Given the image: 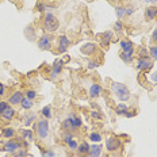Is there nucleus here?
I'll return each mask as SVG.
<instances>
[{"mask_svg": "<svg viewBox=\"0 0 157 157\" xmlns=\"http://www.w3.org/2000/svg\"><path fill=\"white\" fill-rule=\"evenodd\" d=\"M111 92L115 95L117 99L121 100L122 103L127 102V100L130 99V96H132V95H130L129 88H127L126 84L118 83V81H113V83H111Z\"/></svg>", "mask_w": 157, "mask_h": 157, "instance_id": "f257e3e1", "label": "nucleus"}, {"mask_svg": "<svg viewBox=\"0 0 157 157\" xmlns=\"http://www.w3.org/2000/svg\"><path fill=\"white\" fill-rule=\"evenodd\" d=\"M58 27H60V22L54 16V14L52 11L46 12L44 16V29L46 30V33H54L58 30Z\"/></svg>", "mask_w": 157, "mask_h": 157, "instance_id": "f03ea898", "label": "nucleus"}, {"mask_svg": "<svg viewBox=\"0 0 157 157\" xmlns=\"http://www.w3.org/2000/svg\"><path fill=\"white\" fill-rule=\"evenodd\" d=\"M35 133H37L38 140H41V141H44V140L48 138L49 137V122H48V119L42 118V119L37 121V123H35Z\"/></svg>", "mask_w": 157, "mask_h": 157, "instance_id": "7ed1b4c3", "label": "nucleus"}, {"mask_svg": "<svg viewBox=\"0 0 157 157\" xmlns=\"http://www.w3.org/2000/svg\"><path fill=\"white\" fill-rule=\"evenodd\" d=\"M64 65H65V63H64V60H61V58H57V60H54V63H53V68H52L50 75H49L50 80H57L58 76L61 75V72H63Z\"/></svg>", "mask_w": 157, "mask_h": 157, "instance_id": "20e7f679", "label": "nucleus"}, {"mask_svg": "<svg viewBox=\"0 0 157 157\" xmlns=\"http://www.w3.org/2000/svg\"><path fill=\"white\" fill-rule=\"evenodd\" d=\"M153 68V60L150 57L146 58H138L137 60V65H136V69L140 72H146L150 71Z\"/></svg>", "mask_w": 157, "mask_h": 157, "instance_id": "39448f33", "label": "nucleus"}, {"mask_svg": "<svg viewBox=\"0 0 157 157\" xmlns=\"http://www.w3.org/2000/svg\"><path fill=\"white\" fill-rule=\"evenodd\" d=\"M19 148H22V144L19 141H16V140H7V141L4 142V145H3V150L7 153H14L15 150H18Z\"/></svg>", "mask_w": 157, "mask_h": 157, "instance_id": "423d86ee", "label": "nucleus"}, {"mask_svg": "<svg viewBox=\"0 0 157 157\" xmlns=\"http://www.w3.org/2000/svg\"><path fill=\"white\" fill-rule=\"evenodd\" d=\"M23 96H25V95L22 94V91H14V92H12V94L8 96L7 102L10 103V106L16 107V106H19V104H21L22 99H23Z\"/></svg>", "mask_w": 157, "mask_h": 157, "instance_id": "0eeeda50", "label": "nucleus"}, {"mask_svg": "<svg viewBox=\"0 0 157 157\" xmlns=\"http://www.w3.org/2000/svg\"><path fill=\"white\" fill-rule=\"evenodd\" d=\"M69 46H71L69 37H68V35H65V34L60 35V38H58V48H57L58 53H65Z\"/></svg>", "mask_w": 157, "mask_h": 157, "instance_id": "6e6552de", "label": "nucleus"}, {"mask_svg": "<svg viewBox=\"0 0 157 157\" xmlns=\"http://www.w3.org/2000/svg\"><path fill=\"white\" fill-rule=\"evenodd\" d=\"M37 45H38V48L41 49V50H50V49H52V39H50V35H49V34H44L41 38L38 39Z\"/></svg>", "mask_w": 157, "mask_h": 157, "instance_id": "1a4fd4ad", "label": "nucleus"}, {"mask_svg": "<svg viewBox=\"0 0 157 157\" xmlns=\"http://www.w3.org/2000/svg\"><path fill=\"white\" fill-rule=\"evenodd\" d=\"M68 119H69L72 130H73V132H76V130H78L81 126H83V121H81V118L78 115H76L75 113H71L69 115H68Z\"/></svg>", "mask_w": 157, "mask_h": 157, "instance_id": "9d476101", "label": "nucleus"}, {"mask_svg": "<svg viewBox=\"0 0 157 157\" xmlns=\"http://www.w3.org/2000/svg\"><path fill=\"white\" fill-rule=\"evenodd\" d=\"M121 146V141L117 137H109L106 141V148L109 152H117Z\"/></svg>", "mask_w": 157, "mask_h": 157, "instance_id": "9b49d317", "label": "nucleus"}, {"mask_svg": "<svg viewBox=\"0 0 157 157\" xmlns=\"http://www.w3.org/2000/svg\"><path fill=\"white\" fill-rule=\"evenodd\" d=\"M88 94H90V98L91 99H98V98L100 96V95L103 94V88L100 84L98 83H94L92 86L90 87V90H88Z\"/></svg>", "mask_w": 157, "mask_h": 157, "instance_id": "f8f14e48", "label": "nucleus"}, {"mask_svg": "<svg viewBox=\"0 0 157 157\" xmlns=\"http://www.w3.org/2000/svg\"><path fill=\"white\" fill-rule=\"evenodd\" d=\"M90 148H91V145H90V144H88L87 141L80 142V144H78V148H77V150H76L77 156H78V157H87L88 153H90Z\"/></svg>", "mask_w": 157, "mask_h": 157, "instance_id": "ddd939ff", "label": "nucleus"}, {"mask_svg": "<svg viewBox=\"0 0 157 157\" xmlns=\"http://www.w3.org/2000/svg\"><path fill=\"white\" fill-rule=\"evenodd\" d=\"M80 52L84 56H92L95 52H96V45L92 44V42H87V44H84L83 46L80 48Z\"/></svg>", "mask_w": 157, "mask_h": 157, "instance_id": "4468645a", "label": "nucleus"}, {"mask_svg": "<svg viewBox=\"0 0 157 157\" xmlns=\"http://www.w3.org/2000/svg\"><path fill=\"white\" fill-rule=\"evenodd\" d=\"M100 38H102V45H103V48H109L110 46V44H111V41H113V38H114V31H104L100 34Z\"/></svg>", "mask_w": 157, "mask_h": 157, "instance_id": "2eb2a0df", "label": "nucleus"}, {"mask_svg": "<svg viewBox=\"0 0 157 157\" xmlns=\"http://www.w3.org/2000/svg\"><path fill=\"white\" fill-rule=\"evenodd\" d=\"M119 46H121V50L122 52H127V53L134 54V45H133L132 41H129V39H121Z\"/></svg>", "mask_w": 157, "mask_h": 157, "instance_id": "dca6fc26", "label": "nucleus"}, {"mask_svg": "<svg viewBox=\"0 0 157 157\" xmlns=\"http://www.w3.org/2000/svg\"><path fill=\"white\" fill-rule=\"evenodd\" d=\"M157 18V7L156 6H149L148 8L145 10V19L148 22H152Z\"/></svg>", "mask_w": 157, "mask_h": 157, "instance_id": "f3484780", "label": "nucleus"}, {"mask_svg": "<svg viewBox=\"0 0 157 157\" xmlns=\"http://www.w3.org/2000/svg\"><path fill=\"white\" fill-rule=\"evenodd\" d=\"M15 114H16L15 109H14V107H11V106H10L8 109L6 110L4 113L2 114V115H0V118H2L3 121H6V122H11V121L15 118Z\"/></svg>", "mask_w": 157, "mask_h": 157, "instance_id": "a211bd4d", "label": "nucleus"}, {"mask_svg": "<svg viewBox=\"0 0 157 157\" xmlns=\"http://www.w3.org/2000/svg\"><path fill=\"white\" fill-rule=\"evenodd\" d=\"M100 156H102V145H100V144H94V145H91L88 157H100Z\"/></svg>", "mask_w": 157, "mask_h": 157, "instance_id": "6ab92c4d", "label": "nucleus"}, {"mask_svg": "<svg viewBox=\"0 0 157 157\" xmlns=\"http://www.w3.org/2000/svg\"><path fill=\"white\" fill-rule=\"evenodd\" d=\"M2 136L4 137L6 140H12L16 136V132L14 127H6V129L2 130Z\"/></svg>", "mask_w": 157, "mask_h": 157, "instance_id": "aec40b11", "label": "nucleus"}, {"mask_svg": "<svg viewBox=\"0 0 157 157\" xmlns=\"http://www.w3.org/2000/svg\"><path fill=\"white\" fill-rule=\"evenodd\" d=\"M75 138V136H73V133L69 132V130H64L63 133H61V140H63V142L67 145L68 142L71 141V140H73Z\"/></svg>", "mask_w": 157, "mask_h": 157, "instance_id": "412c9836", "label": "nucleus"}, {"mask_svg": "<svg viewBox=\"0 0 157 157\" xmlns=\"http://www.w3.org/2000/svg\"><path fill=\"white\" fill-rule=\"evenodd\" d=\"M126 111H129V107H127L126 103H122V102H121V103L115 107V114H117V115H125Z\"/></svg>", "mask_w": 157, "mask_h": 157, "instance_id": "4be33fe9", "label": "nucleus"}, {"mask_svg": "<svg viewBox=\"0 0 157 157\" xmlns=\"http://www.w3.org/2000/svg\"><path fill=\"white\" fill-rule=\"evenodd\" d=\"M119 58L123 61L125 64H130L133 61V53H127V52H121Z\"/></svg>", "mask_w": 157, "mask_h": 157, "instance_id": "5701e85b", "label": "nucleus"}, {"mask_svg": "<svg viewBox=\"0 0 157 157\" xmlns=\"http://www.w3.org/2000/svg\"><path fill=\"white\" fill-rule=\"evenodd\" d=\"M19 106H21L23 110H30V109H33V106H34V102L30 99H27L26 96H23V99H22V102Z\"/></svg>", "mask_w": 157, "mask_h": 157, "instance_id": "b1692460", "label": "nucleus"}, {"mask_svg": "<svg viewBox=\"0 0 157 157\" xmlns=\"http://www.w3.org/2000/svg\"><path fill=\"white\" fill-rule=\"evenodd\" d=\"M35 119H37V115H35L34 113H30V114H27V115L25 117V126L26 127H29V126H31L33 125V122H35Z\"/></svg>", "mask_w": 157, "mask_h": 157, "instance_id": "393cba45", "label": "nucleus"}, {"mask_svg": "<svg viewBox=\"0 0 157 157\" xmlns=\"http://www.w3.org/2000/svg\"><path fill=\"white\" fill-rule=\"evenodd\" d=\"M115 14L118 16V19H123L126 16V7L125 6H117L115 7Z\"/></svg>", "mask_w": 157, "mask_h": 157, "instance_id": "a878e982", "label": "nucleus"}, {"mask_svg": "<svg viewBox=\"0 0 157 157\" xmlns=\"http://www.w3.org/2000/svg\"><path fill=\"white\" fill-rule=\"evenodd\" d=\"M102 140H103V137H102V134H100V133H98V132L90 133V141H91V142L99 144L100 141H102Z\"/></svg>", "mask_w": 157, "mask_h": 157, "instance_id": "bb28decb", "label": "nucleus"}, {"mask_svg": "<svg viewBox=\"0 0 157 157\" xmlns=\"http://www.w3.org/2000/svg\"><path fill=\"white\" fill-rule=\"evenodd\" d=\"M41 115H42V118H45V119H50L52 118V106L50 104L45 106L44 109L41 110Z\"/></svg>", "mask_w": 157, "mask_h": 157, "instance_id": "cd10ccee", "label": "nucleus"}, {"mask_svg": "<svg viewBox=\"0 0 157 157\" xmlns=\"http://www.w3.org/2000/svg\"><path fill=\"white\" fill-rule=\"evenodd\" d=\"M67 146H68V149L71 150V152H73V153H76V150H77V148H78V142L76 141V140H71L67 144Z\"/></svg>", "mask_w": 157, "mask_h": 157, "instance_id": "c85d7f7f", "label": "nucleus"}, {"mask_svg": "<svg viewBox=\"0 0 157 157\" xmlns=\"http://www.w3.org/2000/svg\"><path fill=\"white\" fill-rule=\"evenodd\" d=\"M26 98H27V99H30V100H33V102H34L35 100V98L38 96V94H37V91L35 90H27L26 91V92L23 94Z\"/></svg>", "mask_w": 157, "mask_h": 157, "instance_id": "c756f323", "label": "nucleus"}, {"mask_svg": "<svg viewBox=\"0 0 157 157\" xmlns=\"http://www.w3.org/2000/svg\"><path fill=\"white\" fill-rule=\"evenodd\" d=\"M37 11L39 12V14H46L48 12V4L46 3H42V2H39V3H37Z\"/></svg>", "mask_w": 157, "mask_h": 157, "instance_id": "7c9ffc66", "label": "nucleus"}, {"mask_svg": "<svg viewBox=\"0 0 157 157\" xmlns=\"http://www.w3.org/2000/svg\"><path fill=\"white\" fill-rule=\"evenodd\" d=\"M148 50H149V57L152 58L153 61H157V45H153V46H150Z\"/></svg>", "mask_w": 157, "mask_h": 157, "instance_id": "2f4dec72", "label": "nucleus"}, {"mask_svg": "<svg viewBox=\"0 0 157 157\" xmlns=\"http://www.w3.org/2000/svg\"><path fill=\"white\" fill-rule=\"evenodd\" d=\"M21 137L22 140H33V132L29 129H25L21 132Z\"/></svg>", "mask_w": 157, "mask_h": 157, "instance_id": "473e14b6", "label": "nucleus"}, {"mask_svg": "<svg viewBox=\"0 0 157 157\" xmlns=\"http://www.w3.org/2000/svg\"><path fill=\"white\" fill-rule=\"evenodd\" d=\"M26 156H27L26 148H19L18 150H15V152L12 153V157H26Z\"/></svg>", "mask_w": 157, "mask_h": 157, "instance_id": "72a5a7b5", "label": "nucleus"}, {"mask_svg": "<svg viewBox=\"0 0 157 157\" xmlns=\"http://www.w3.org/2000/svg\"><path fill=\"white\" fill-rule=\"evenodd\" d=\"M90 115H91V118H94V119H98V121H102L103 119V115H102V113H100L99 110L90 111Z\"/></svg>", "mask_w": 157, "mask_h": 157, "instance_id": "f704fd0d", "label": "nucleus"}, {"mask_svg": "<svg viewBox=\"0 0 157 157\" xmlns=\"http://www.w3.org/2000/svg\"><path fill=\"white\" fill-rule=\"evenodd\" d=\"M61 127H63V130H69V132L73 133V130H72V126H71V122L68 118H65V119L61 122Z\"/></svg>", "mask_w": 157, "mask_h": 157, "instance_id": "c9c22d12", "label": "nucleus"}, {"mask_svg": "<svg viewBox=\"0 0 157 157\" xmlns=\"http://www.w3.org/2000/svg\"><path fill=\"white\" fill-rule=\"evenodd\" d=\"M114 31H117V33H123V23L118 19V21L114 23Z\"/></svg>", "mask_w": 157, "mask_h": 157, "instance_id": "e433bc0d", "label": "nucleus"}, {"mask_svg": "<svg viewBox=\"0 0 157 157\" xmlns=\"http://www.w3.org/2000/svg\"><path fill=\"white\" fill-rule=\"evenodd\" d=\"M149 57V50L146 48H141L138 50V58H146Z\"/></svg>", "mask_w": 157, "mask_h": 157, "instance_id": "4c0bfd02", "label": "nucleus"}, {"mask_svg": "<svg viewBox=\"0 0 157 157\" xmlns=\"http://www.w3.org/2000/svg\"><path fill=\"white\" fill-rule=\"evenodd\" d=\"M8 107H10V103L7 102V100H0V115H2Z\"/></svg>", "mask_w": 157, "mask_h": 157, "instance_id": "58836bf2", "label": "nucleus"}, {"mask_svg": "<svg viewBox=\"0 0 157 157\" xmlns=\"http://www.w3.org/2000/svg\"><path fill=\"white\" fill-rule=\"evenodd\" d=\"M42 157H56V153L52 149H46L42 152Z\"/></svg>", "mask_w": 157, "mask_h": 157, "instance_id": "ea45409f", "label": "nucleus"}, {"mask_svg": "<svg viewBox=\"0 0 157 157\" xmlns=\"http://www.w3.org/2000/svg\"><path fill=\"white\" fill-rule=\"evenodd\" d=\"M98 67H99V63H98V61H88V64H87L88 69H95V68H98Z\"/></svg>", "mask_w": 157, "mask_h": 157, "instance_id": "a19ab883", "label": "nucleus"}, {"mask_svg": "<svg viewBox=\"0 0 157 157\" xmlns=\"http://www.w3.org/2000/svg\"><path fill=\"white\" fill-rule=\"evenodd\" d=\"M134 12H136V7L134 6H130V7H126V16H132Z\"/></svg>", "mask_w": 157, "mask_h": 157, "instance_id": "79ce46f5", "label": "nucleus"}, {"mask_svg": "<svg viewBox=\"0 0 157 157\" xmlns=\"http://www.w3.org/2000/svg\"><path fill=\"white\" fill-rule=\"evenodd\" d=\"M6 92H7V87H6L3 83H0V99H2V98L4 96Z\"/></svg>", "mask_w": 157, "mask_h": 157, "instance_id": "37998d69", "label": "nucleus"}, {"mask_svg": "<svg viewBox=\"0 0 157 157\" xmlns=\"http://www.w3.org/2000/svg\"><path fill=\"white\" fill-rule=\"evenodd\" d=\"M150 81H152V83H155V84H157V72H156V73H152V75H150Z\"/></svg>", "mask_w": 157, "mask_h": 157, "instance_id": "c03bdc74", "label": "nucleus"}, {"mask_svg": "<svg viewBox=\"0 0 157 157\" xmlns=\"http://www.w3.org/2000/svg\"><path fill=\"white\" fill-rule=\"evenodd\" d=\"M152 41L157 44V29H155V30H153V33H152Z\"/></svg>", "mask_w": 157, "mask_h": 157, "instance_id": "a18cd8bd", "label": "nucleus"}, {"mask_svg": "<svg viewBox=\"0 0 157 157\" xmlns=\"http://www.w3.org/2000/svg\"><path fill=\"white\" fill-rule=\"evenodd\" d=\"M134 115H136V113H129V111H126L123 117H126V118H133Z\"/></svg>", "mask_w": 157, "mask_h": 157, "instance_id": "49530a36", "label": "nucleus"}, {"mask_svg": "<svg viewBox=\"0 0 157 157\" xmlns=\"http://www.w3.org/2000/svg\"><path fill=\"white\" fill-rule=\"evenodd\" d=\"M146 3H149V4H152L153 6V3H157V0H145Z\"/></svg>", "mask_w": 157, "mask_h": 157, "instance_id": "de8ad7c7", "label": "nucleus"}, {"mask_svg": "<svg viewBox=\"0 0 157 157\" xmlns=\"http://www.w3.org/2000/svg\"><path fill=\"white\" fill-rule=\"evenodd\" d=\"M45 2H54V0H45Z\"/></svg>", "mask_w": 157, "mask_h": 157, "instance_id": "09e8293b", "label": "nucleus"}]
</instances>
